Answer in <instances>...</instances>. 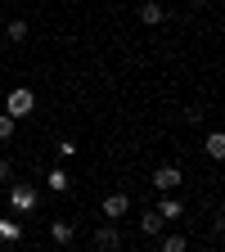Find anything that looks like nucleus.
Listing matches in <instances>:
<instances>
[{
  "label": "nucleus",
  "mask_w": 225,
  "mask_h": 252,
  "mask_svg": "<svg viewBox=\"0 0 225 252\" xmlns=\"http://www.w3.org/2000/svg\"><path fill=\"white\" fill-rule=\"evenodd\" d=\"M32 113H36V94H32L27 86H14V90L5 94V117L23 122V117H32Z\"/></svg>",
  "instance_id": "nucleus-1"
},
{
  "label": "nucleus",
  "mask_w": 225,
  "mask_h": 252,
  "mask_svg": "<svg viewBox=\"0 0 225 252\" xmlns=\"http://www.w3.org/2000/svg\"><path fill=\"white\" fill-rule=\"evenodd\" d=\"M9 207H14V212H32V207H36V189L18 180V185L9 189Z\"/></svg>",
  "instance_id": "nucleus-2"
},
{
  "label": "nucleus",
  "mask_w": 225,
  "mask_h": 252,
  "mask_svg": "<svg viewBox=\"0 0 225 252\" xmlns=\"http://www.w3.org/2000/svg\"><path fill=\"white\" fill-rule=\"evenodd\" d=\"M180 180H185V176H180V167H171V162L153 171V185L162 189V194H171V189H180Z\"/></svg>",
  "instance_id": "nucleus-3"
},
{
  "label": "nucleus",
  "mask_w": 225,
  "mask_h": 252,
  "mask_svg": "<svg viewBox=\"0 0 225 252\" xmlns=\"http://www.w3.org/2000/svg\"><path fill=\"white\" fill-rule=\"evenodd\" d=\"M99 212H104V216H108V220H122V216H126V212H131V198H126V194H108V198H104V207H99Z\"/></svg>",
  "instance_id": "nucleus-4"
},
{
  "label": "nucleus",
  "mask_w": 225,
  "mask_h": 252,
  "mask_svg": "<svg viewBox=\"0 0 225 252\" xmlns=\"http://www.w3.org/2000/svg\"><path fill=\"white\" fill-rule=\"evenodd\" d=\"M95 248H99V252H117V248H122V239H117V230H113V220L95 230Z\"/></svg>",
  "instance_id": "nucleus-5"
},
{
  "label": "nucleus",
  "mask_w": 225,
  "mask_h": 252,
  "mask_svg": "<svg viewBox=\"0 0 225 252\" xmlns=\"http://www.w3.org/2000/svg\"><path fill=\"white\" fill-rule=\"evenodd\" d=\"M72 234H77L72 220H63V216H59V220H50V239H54L59 248H68V243H72Z\"/></svg>",
  "instance_id": "nucleus-6"
},
{
  "label": "nucleus",
  "mask_w": 225,
  "mask_h": 252,
  "mask_svg": "<svg viewBox=\"0 0 225 252\" xmlns=\"http://www.w3.org/2000/svg\"><path fill=\"white\" fill-rule=\"evenodd\" d=\"M162 18H167V9L158 5V0H144V5H140V23H144V27H158Z\"/></svg>",
  "instance_id": "nucleus-7"
},
{
  "label": "nucleus",
  "mask_w": 225,
  "mask_h": 252,
  "mask_svg": "<svg viewBox=\"0 0 225 252\" xmlns=\"http://www.w3.org/2000/svg\"><path fill=\"white\" fill-rule=\"evenodd\" d=\"M45 185L54 189V194H68V189H72V180H68V171H63V167H54V171L45 176Z\"/></svg>",
  "instance_id": "nucleus-8"
},
{
  "label": "nucleus",
  "mask_w": 225,
  "mask_h": 252,
  "mask_svg": "<svg viewBox=\"0 0 225 252\" xmlns=\"http://www.w3.org/2000/svg\"><path fill=\"white\" fill-rule=\"evenodd\" d=\"M153 212H158V216H162V225H167V220H176V216H180V212H185V207H180V203H176V198H162V203H158V207H153Z\"/></svg>",
  "instance_id": "nucleus-9"
},
{
  "label": "nucleus",
  "mask_w": 225,
  "mask_h": 252,
  "mask_svg": "<svg viewBox=\"0 0 225 252\" xmlns=\"http://www.w3.org/2000/svg\"><path fill=\"white\" fill-rule=\"evenodd\" d=\"M0 239H5V243H18V239H23V225H18V220H5V216H0Z\"/></svg>",
  "instance_id": "nucleus-10"
},
{
  "label": "nucleus",
  "mask_w": 225,
  "mask_h": 252,
  "mask_svg": "<svg viewBox=\"0 0 225 252\" xmlns=\"http://www.w3.org/2000/svg\"><path fill=\"white\" fill-rule=\"evenodd\" d=\"M140 230L144 234H162V216H158V212H144L140 216Z\"/></svg>",
  "instance_id": "nucleus-11"
},
{
  "label": "nucleus",
  "mask_w": 225,
  "mask_h": 252,
  "mask_svg": "<svg viewBox=\"0 0 225 252\" xmlns=\"http://www.w3.org/2000/svg\"><path fill=\"white\" fill-rule=\"evenodd\" d=\"M203 149H207V158H225V135H221V131H212Z\"/></svg>",
  "instance_id": "nucleus-12"
},
{
  "label": "nucleus",
  "mask_w": 225,
  "mask_h": 252,
  "mask_svg": "<svg viewBox=\"0 0 225 252\" xmlns=\"http://www.w3.org/2000/svg\"><path fill=\"white\" fill-rule=\"evenodd\" d=\"M0 32H5L9 41H23V36H27V23H23V18H9V23L0 27Z\"/></svg>",
  "instance_id": "nucleus-13"
},
{
  "label": "nucleus",
  "mask_w": 225,
  "mask_h": 252,
  "mask_svg": "<svg viewBox=\"0 0 225 252\" xmlns=\"http://www.w3.org/2000/svg\"><path fill=\"white\" fill-rule=\"evenodd\" d=\"M185 248H189V243H185L180 234H167V239H162V252H185Z\"/></svg>",
  "instance_id": "nucleus-14"
},
{
  "label": "nucleus",
  "mask_w": 225,
  "mask_h": 252,
  "mask_svg": "<svg viewBox=\"0 0 225 252\" xmlns=\"http://www.w3.org/2000/svg\"><path fill=\"white\" fill-rule=\"evenodd\" d=\"M14 126H18L14 117H5V113H0V140H14Z\"/></svg>",
  "instance_id": "nucleus-15"
},
{
  "label": "nucleus",
  "mask_w": 225,
  "mask_h": 252,
  "mask_svg": "<svg viewBox=\"0 0 225 252\" xmlns=\"http://www.w3.org/2000/svg\"><path fill=\"white\" fill-rule=\"evenodd\" d=\"M14 176V162H9V158H0V180H9Z\"/></svg>",
  "instance_id": "nucleus-16"
},
{
  "label": "nucleus",
  "mask_w": 225,
  "mask_h": 252,
  "mask_svg": "<svg viewBox=\"0 0 225 252\" xmlns=\"http://www.w3.org/2000/svg\"><path fill=\"white\" fill-rule=\"evenodd\" d=\"M0 27H5V14H0Z\"/></svg>",
  "instance_id": "nucleus-17"
},
{
  "label": "nucleus",
  "mask_w": 225,
  "mask_h": 252,
  "mask_svg": "<svg viewBox=\"0 0 225 252\" xmlns=\"http://www.w3.org/2000/svg\"><path fill=\"white\" fill-rule=\"evenodd\" d=\"M194 5H203V0H194Z\"/></svg>",
  "instance_id": "nucleus-18"
}]
</instances>
